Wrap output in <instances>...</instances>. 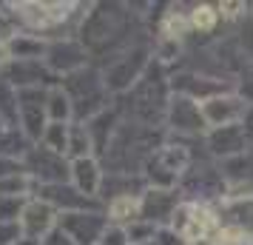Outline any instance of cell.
<instances>
[{
    "mask_svg": "<svg viewBox=\"0 0 253 245\" xmlns=\"http://www.w3.org/2000/svg\"><path fill=\"white\" fill-rule=\"evenodd\" d=\"M77 37L85 46L88 57L105 66L108 60H114L117 54L142 40L139 12H134V6L128 3H91Z\"/></svg>",
    "mask_w": 253,
    "mask_h": 245,
    "instance_id": "1",
    "label": "cell"
},
{
    "mask_svg": "<svg viewBox=\"0 0 253 245\" xmlns=\"http://www.w3.org/2000/svg\"><path fill=\"white\" fill-rule=\"evenodd\" d=\"M171 94H173L171 77L165 74V66H160L154 60L151 69L142 74V80L128 94H123V103H117V108H120L123 120H128V123L148 126V129H162Z\"/></svg>",
    "mask_w": 253,
    "mask_h": 245,
    "instance_id": "2",
    "label": "cell"
},
{
    "mask_svg": "<svg viewBox=\"0 0 253 245\" xmlns=\"http://www.w3.org/2000/svg\"><path fill=\"white\" fill-rule=\"evenodd\" d=\"M162 143H165L162 129H148V126H137V123L123 120L114 140L105 148L103 160L108 163L111 174H142L151 154L157 151Z\"/></svg>",
    "mask_w": 253,
    "mask_h": 245,
    "instance_id": "3",
    "label": "cell"
},
{
    "mask_svg": "<svg viewBox=\"0 0 253 245\" xmlns=\"http://www.w3.org/2000/svg\"><path fill=\"white\" fill-rule=\"evenodd\" d=\"M63 86V92L69 94L71 100V108H74V123H88L94 120L97 114H103L111 108V100H114V94L108 92V86L103 80V71L100 66H85V69L74 71L69 77H63L60 80Z\"/></svg>",
    "mask_w": 253,
    "mask_h": 245,
    "instance_id": "4",
    "label": "cell"
},
{
    "mask_svg": "<svg viewBox=\"0 0 253 245\" xmlns=\"http://www.w3.org/2000/svg\"><path fill=\"white\" fill-rule=\"evenodd\" d=\"M194 151L182 140H165L151 154V160L142 168V180L151 188H176L185 171L194 165Z\"/></svg>",
    "mask_w": 253,
    "mask_h": 245,
    "instance_id": "5",
    "label": "cell"
},
{
    "mask_svg": "<svg viewBox=\"0 0 253 245\" xmlns=\"http://www.w3.org/2000/svg\"><path fill=\"white\" fill-rule=\"evenodd\" d=\"M151 63H154L151 46L145 40H139L131 49H126L123 54H117L114 60H108L105 66H100V71H103V80L108 86V92L114 97H123L142 80V74L151 69Z\"/></svg>",
    "mask_w": 253,
    "mask_h": 245,
    "instance_id": "6",
    "label": "cell"
},
{
    "mask_svg": "<svg viewBox=\"0 0 253 245\" xmlns=\"http://www.w3.org/2000/svg\"><path fill=\"white\" fill-rule=\"evenodd\" d=\"M176 191L188 202H202V205H213V208L228 197V186L219 171V163H211V160H194V165L179 180Z\"/></svg>",
    "mask_w": 253,
    "mask_h": 245,
    "instance_id": "7",
    "label": "cell"
},
{
    "mask_svg": "<svg viewBox=\"0 0 253 245\" xmlns=\"http://www.w3.org/2000/svg\"><path fill=\"white\" fill-rule=\"evenodd\" d=\"M165 134H171V140H202L208 134L202 105L185 97V94H171L168 114H165Z\"/></svg>",
    "mask_w": 253,
    "mask_h": 245,
    "instance_id": "8",
    "label": "cell"
},
{
    "mask_svg": "<svg viewBox=\"0 0 253 245\" xmlns=\"http://www.w3.org/2000/svg\"><path fill=\"white\" fill-rule=\"evenodd\" d=\"M43 63H46V69L51 71L57 80H63V77H69V74H74V71L91 66V57H88L85 46L80 43V37L66 35V37H54V40L46 43Z\"/></svg>",
    "mask_w": 253,
    "mask_h": 245,
    "instance_id": "9",
    "label": "cell"
},
{
    "mask_svg": "<svg viewBox=\"0 0 253 245\" xmlns=\"http://www.w3.org/2000/svg\"><path fill=\"white\" fill-rule=\"evenodd\" d=\"M23 168H26V174L37 183V188L57 186V183H69L71 160L57 151H51V148H46V146H40V143H35L23 154Z\"/></svg>",
    "mask_w": 253,
    "mask_h": 245,
    "instance_id": "10",
    "label": "cell"
},
{
    "mask_svg": "<svg viewBox=\"0 0 253 245\" xmlns=\"http://www.w3.org/2000/svg\"><path fill=\"white\" fill-rule=\"evenodd\" d=\"M171 231H176L182 240H199V237H216L219 220L213 205H202V202H188L182 199L179 208L173 211L171 217Z\"/></svg>",
    "mask_w": 253,
    "mask_h": 245,
    "instance_id": "11",
    "label": "cell"
},
{
    "mask_svg": "<svg viewBox=\"0 0 253 245\" xmlns=\"http://www.w3.org/2000/svg\"><path fill=\"white\" fill-rule=\"evenodd\" d=\"M46 94L48 89H20L17 92V129L23 131V137L32 146L40 143V137L48 126Z\"/></svg>",
    "mask_w": 253,
    "mask_h": 245,
    "instance_id": "12",
    "label": "cell"
},
{
    "mask_svg": "<svg viewBox=\"0 0 253 245\" xmlns=\"http://www.w3.org/2000/svg\"><path fill=\"white\" fill-rule=\"evenodd\" d=\"M57 228L66 234V237H71L77 245H100L105 228H108V217H105V208L60 214Z\"/></svg>",
    "mask_w": 253,
    "mask_h": 245,
    "instance_id": "13",
    "label": "cell"
},
{
    "mask_svg": "<svg viewBox=\"0 0 253 245\" xmlns=\"http://www.w3.org/2000/svg\"><path fill=\"white\" fill-rule=\"evenodd\" d=\"M20 234H23L26 240H32V243H43L51 231H57L60 225V211L46 202L43 197H32L29 202L23 205V214H20Z\"/></svg>",
    "mask_w": 253,
    "mask_h": 245,
    "instance_id": "14",
    "label": "cell"
},
{
    "mask_svg": "<svg viewBox=\"0 0 253 245\" xmlns=\"http://www.w3.org/2000/svg\"><path fill=\"white\" fill-rule=\"evenodd\" d=\"M182 194L176 188H145L139 197V220L151 222L157 228H168L171 225L173 211L179 208Z\"/></svg>",
    "mask_w": 253,
    "mask_h": 245,
    "instance_id": "15",
    "label": "cell"
},
{
    "mask_svg": "<svg viewBox=\"0 0 253 245\" xmlns=\"http://www.w3.org/2000/svg\"><path fill=\"white\" fill-rule=\"evenodd\" d=\"M202 146H205L208 157L216 160V163L251 151V143H248V137H245L242 123H236V126H225V129H208V134L202 137Z\"/></svg>",
    "mask_w": 253,
    "mask_h": 245,
    "instance_id": "16",
    "label": "cell"
},
{
    "mask_svg": "<svg viewBox=\"0 0 253 245\" xmlns=\"http://www.w3.org/2000/svg\"><path fill=\"white\" fill-rule=\"evenodd\" d=\"M199 105H202V117H205L208 129L236 126V123H242L245 108H248V103H245L236 92L216 94V97H211V100H205V103H199Z\"/></svg>",
    "mask_w": 253,
    "mask_h": 245,
    "instance_id": "17",
    "label": "cell"
},
{
    "mask_svg": "<svg viewBox=\"0 0 253 245\" xmlns=\"http://www.w3.org/2000/svg\"><path fill=\"white\" fill-rule=\"evenodd\" d=\"M3 77L12 83L14 89H51L57 86V77L46 69L43 60H12V66L3 71Z\"/></svg>",
    "mask_w": 253,
    "mask_h": 245,
    "instance_id": "18",
    "label": "cell"
},
{
    "mask_svg": "<svg viewBox=\"0 0 253 245\" xmlns=\"http://www.w3.org/2000/svg\"><path fill=\"white\" fill-rule=\"evenodd\" d=\"M37 197H43L46 202H51L60 214H74V211H94L103 208L100 199H91L80 194L71 183H57V186H40L37 188Z\"/></svg>",
    "mask_w": 253,
    "mask_h": 245,
    "instance_id": "19",
    "label": "cell"
},
{
    "mask_svg": "<svg viewBox=\"0 0 253 245\" xmlns=\"http://www.w3.org/2000/svg\"><path fill=\"white\" fill-rule=\"evenodd\" d=\"M69 183L80 194L91 199H100V191H103L105 183V168L100 163V157H83V160H71L69 168Z\"/></svg>",
    "mask_w": 253,
    "mask_h": 245,
    "instance_id": "20",
    "label": "cell"
},
{
    "mask_svg": "<svg viewBox=\"0 0 253 245\" xmlns=\"http://www.w3.org/2000/svg\"><path fill=\"white\" fill-rule=\"evenodd\" d=\"M219 23H222V14H219L216 3H191L188 6V26H191V35H216Z\"/></svg>",
    "mask_w": 253,
    "mask_h": 245,
    "instance_id": "21",
    "label": "cell"
},
{
    "mask_svg": "<svg viewBox=\"0 0 253 245\" xmlns=\"http://www.w3.org/2000/svg\"><path fill=\"white\" fill-rule=\"evenodd\" d=\"M142 197V194H139ZM139 197H117V199H108L103 208H105V217L111 225H131L134 220H139Z\"/></svg>",
    "mask_w": 253,
    "mask_h": 245,
    "instance_id": "22",
    "label": "cell"
},
{
    "mask_svg": "<svg viewBox=\"0 0 253 245\" xmlns=\"http://www.w3.org/2000/svg\"><path fill=\"white\" fill-rule=\"evenodd\" d=\"M66 157L69 160H83V157H97V148H94L91 131L85 123H71L69 126V148H66Z\"/></svg>",
    "mask_w": 253,
    "mask_h": 245,
    "instance_id": "23",
    "label": "cell"
},
{
    "mask_svg": "<svg viewBox=\"0 0 253 245\" xmlns=\"http://www.w3.org/2000/svg\"><path fill=\"white\" fill-rule=\"evenodd\" d=\"M46 111L48 123H74V108H71L69 94L63 92V86H51L46 94Z\"/></svg>",
    "mask_w": 253,
    "mask_h": 245,
    "instance_id": "24",
    "label": "cell"
},
{
    "mask_svg": "<svg viewBox=\"0 0 253 245\" xmlns=\"http://www.w3.org/2000/svg\"><path fill=\"white\" fill-rule=\"evenodd\" d=\"M0 123L6 129H17V89L0 74Z\"/></svg>",
    "mask_w": 253,
    "mask_h": 245,
    "instance_id": "25",
    "label": "cell"
},
{
    "mask_svg": "<svg viewBox=\"0 0 253 245\" xmlns=\"http://www.w3.org/2000/svg\"><path fill=\"white\" fill-rule=\"evenodd\" d=\"M69 126L71 123H48L43 137H40V146H46L51 151H57L66 157V148H69Z\"/></svg>",
    "mask_w": 253,
    "mask_h": 245,
    "instance_id": "26",
    "label": "cell"
},
{
    "mask_svg": "<svg viewBox=\"0 0 253 245\" xmlns=\"http://www.w3.org/2000/svg\"><path fill=\"white\" fill-rule=\"evenodd\" d=\"M233 92L239 94L248 105H253V63H248V60L242 63L239 74L233 77Z\"/></svg>",
    "mask_w": 253,
    "mask_h": 245,
    "instance_id": "27",
    "label": "cell"
},
{
    "mask_svg": "<svg viewBox=\"0 0 253 245\" xmlns=\"http://www.w3.org/2000/svg\"><path fill=\"white\" fill-rule=\"evenodd\" d=\"M233 40H236V46H239L242 57L248 60V63H253V17L251 14L236 26V37H233Z\"/></svg>",
    "mask_w": 253,
    "mask_h": 245,
    "instance_id": "28",
    "label": "cell"
},
{
    "mask_svg": "<svg viewBox=\"0 0 253 245\" xmlns=\"http://www.w3.org/2000/svg\"><path fill=\"white\" fill-rule=\"evenodd\" d=\"M157 225H151V222L145 220H134L131 225H126V234H128V243L137 245V243H151L154 237H157Z\"/></svg>",
    "mask_w": 253,
    "mask_h": 245,
    "instance_id": "29",
    "label": "cell"
},
{
    "mask_svg": "<svg viewBox=\"0 0 253 245\" xmlns=\"http://www.w3.org/2000/svg\"><path fill=\"white\" fill-rule=\"evenodd\" d=\"M29 199H17V197H0V222H17L23 214V205Z\"/></svg>",
    "mask_w": 253,
    "mask_h": 245,
    "instance_id": "30",
    "label": "cell"
},
{
    "mask_svg": "<svg viewBox=\"0 0 253 245\" xmlns=\"http://www.w3.org/2000/svg\"><path fill=\"white\" fill-rule=\"evenodd\" d=\"M100 245H131V243H128V234H126L123 225H111V222H108V228H105Z\"/></svg>",
    "mask_w": 253,
    "mask_h": 245,
    "instance_id": "31",
    "label": "cell"
},
{
    "mask_svg": "<svg viewBox=\"0 0 253 245\" xmlns=\"http://www.w3.org/2000/svg\"><path fill=\"white\" fill-rule=\"evenodd\" d=\"M20 225L17 222H0V245H14L20 240Z\"/></svg>",
    "mask_w": 253,
    "mask_h": 245,
    "instance_id": "32",
    "label": "cell"
},
{
    "mask_svg": "<svg viewBox=\"0 0 253 245\" xmlns=\"http://www.w3.org/2000/svg\"><path fill=\"white\" fill-rule=\"evenodd\" d=\"M20 171H26L23 160H14V157H0V180H3V177H12V174H20Z\"/></svg>",
    "mask_w": 253,
    "mask_h": 245,
    "instance_id": "33",
    "label": "cell"
},
{
    "mask_svg": "<svg viewBox=\"0 0 253 245\" xmlns=\"http://www.w3.org/2000/svg\"><path fill=\"white\" fill-rule=\"evenodd\" d=\"M154 240H157V245H188V240H182V237L176 231H171V228H160Z\"/></svg>",
    "mask_w": 253,
    "mask_h": 245,
    "instance_id": "34",
    "label": "cell"
},
{
    "mask_svg": "<svg viewBox=\"0 0 253 245\" xmlns=\"http://www.w3.org/2000/svg\"><path fill=\"white\" fill-rule=\"evenodd\" d=\"M40 245H77V243H74L71 237H66V234H63V231L57 228V231H51V234H48V237H46V240H43Z\"/></svg>",
    "mask_w": 253,
    "mask_h": 245,
    "instance_id": "35",
    "label": "cell"
},
{
    "mask_svg": "<svg viewBox=\"0 0 253 245\" xmlns=\"http://www.w3.org/2000/svg\"><path fill=\"white\" fill-rule=\"evenodd\" d=\"M242 129H245V137H248V143H251V148H253V105H248V108H245Z\"/></svg>",
    "mask_w": 253,
    "mask_h": 245,
    "instance_id": "36",
    "label": "cell"
},
{
    "mask_svg": "<svg viewBox=\"0 0 253 245\" xmlns=\"http://www.w3.org/2000/svg\"><path fill=\"white\" fill-rule=\"evenodd\" d=\"M188 245H219L216 237H199V240H191Z\"/></svg>",
    "mask_w": 253,
    "mask_h": 245,
    "instance_id": "37",
    "label": "cell"
},
{
    "mask_svg": "<svg viewBox=\"0 0 253 245\" xmlns=\"http://www.w3.org/2000/svg\"><path fill=\"white\" fill-rule=\"evenodd\" d=\"M14 245H37V243H32V240H26V237H20V240H17Z\"/></svg>",
    "mask_w": 253,
    "mask_h": 245,
    "instance_id": "38",
    "label": "cell"
},
{
    "mask_svg": "<svg viewBox=\"0 0 253 245\" xmlns=\"http://www.w3.org/2000/svg\"><path fill=\"white\" fill-rule=\"evenodd\" d=\"M137 245H157V240H151V243H137Z\"/></svg>",
    "mask_w": 253,
    "mask_h": 245,
    "instance_id": "39",
    "label": "cell"
},
{
    "mask_svg": "<svg viewBox=\"0 0 253 245\" xmlns=\"http://www.w3.org/2000/svg\"><path fill=\"white\" fill-rule=\"evenodd\" d=\"M3 129H6V126H3V123H0V131H3Z\"/></svg>",
    "mask_w": 253,
    "mask_h": 245,
    "instance_id": "40",
    "label": "cell"
},
{
    "mask_svg": "<svg viewBox=\"0 0 253 245\" xmlns=\"http://www.w3.org/2000/svg\"><path fill=\"white\" fill-rule=\"evenodd\" d=\"M251 17H253V6H251Z\"/></svg>",
    "mask_w": 253,
    "mask_h": 245,
    "instance_id": "41",
    "label": "cell"
}]
</instances>
